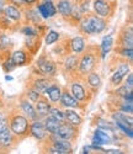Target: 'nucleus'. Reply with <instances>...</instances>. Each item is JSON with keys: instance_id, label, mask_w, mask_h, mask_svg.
I'll return each instance as SVG.
<instances>
[{"instance_id": "c9c22d12", "label": "nucleus", "mask_w": 133, "mask_h": 154, "mask_svg": "<svg viewBox=\"0 0 133 154\" xmlns=\"http://www.w3.org/2000/svg\"><path fill=\"white\" fill-rule=\"evenodd\" d=\"M119 111L123 112V113H128V115H132L133 112V104H129V102H123V104L119 106Z\"/></svg>"}, {"instance_id": "603ef678", "label": "nucleus", "mask_w": 133, "mask_h": 154, "mask_svg": "<svg viewBox=\"0 0 133 154\" xmlns=\"http://www.w3.org/2000/svg\"><path fill=\"white\" fill-rule=\"evenodd\" d=\"M5 79H6V80H12V76H9V75H6V76H5Z\"/></svg>"}, {"instance_id": "37998d69", "label": "nucleus", "mask_w": 133, "mask_h": 154, "mask_svg": "<svg viewBox=\"0 0 133 154\" xmlns=\"http://www.w3.org/2000/svg\"><path fill=\"white\" fill-rule=\"evenodd\" d=\"M22 33H23L25 36H29V37H31V36H37V31H36L35 29H32V27H25V29H22Z\"/></svg>"}, {"instance_id": "49530a36", "label": "nucleus", "mask_w": 133, "mask_h": 154, "mask_svg": "<svg viewBox=\"0 0 133 154\" xmlns=\"http://www.w3.org/2000/svg\"><path fill=\"white\" fill-rule=\"evenodd\" d=\"M123 99H125V101L126 102H129V104H133V93L132 91H128L125 96H123Z\"/></svg>"}, {"instance_id": "58836bf2", "label": "nucleus", "mask_w": 133, "mask_h": 154, "mask_svg": "<svg viewBox=\"0 0 133 154\" xmlns=\"http://www.w3.org/2000/svg\"><path fill=\"white\" fill-rule=\"evenodd\" d=\"M27 19H30L31 21L36 22V23H39V15L37 14L36 10H30L27 11Z\"/></svg>"}, {"instance_id": "3c124183", "label": "nucleus", "mask_w": 133, "mask_h": 154, "mask_svg": "<svg viewBox=\"0 0 133 154\" xmlns=\"http://www.w3.org/2000/svg\"><path fill=\"white\" fill-rule=\"evenodd\" d=\"M83 150H84L83 153H85V154H86V153H89V148H88V147H84V149H83Z\"/></svg>"}, {"instance_id": "864d4df0", "label": "nucleus", "mask_w": 133, "mask_h": 154, "mask_svg": "<svg viewBox=\"0 0 133 154\" xmlns=\"http://www.w3.org/2000/svg\"><path fill=\"white\" fill-rule=\"evenodd\" d=\"M0 105H2V101H0Z\"/></svg>"}, {"instance_id": "f3484780", "label": "nucleus", "mask_w": 133, "mask_h": 154, "mask_svg": "<svg viewBox=\"0 0 133 154\" xmlns=\"http://www.w3.org/2000/svg\"><path fill=\"white\" fill-rule=\"evenodd\" d=\"M51 84H52V82L48 78H38L33 83V89L37 90L39 94H46L47 89L51 86Z\"/></svg>"}, {"instance_id": "7ed1b4c3", "label": "nucleus", "mask_w": 133, "mask_h": 154, "mask_svg": "<svg viewBox=\"0 0 133 154\" xmlns=\"http://www.w3.org/2000/svg\"><path fill=\"white\" fill-rule=\"evenodd\" d=\"M37 68H38V70L41 72L43 75H47V76H53L56 74V72H57L56 64L53 63L51 59L46 58L45 56L38 58V60H37Z\"/></svg>"}, {"instance_id": "39448f33", "label": "nucleus", "mask_w": 133, "mask_h": 154, "mask_svg": "<svg viewBox=\"0 0 133 154\" xmlns=\"http://www.w3.org/2000/svg\"><path fill=\"white\" fill-rule=\"evenodd\" d=\"M62 138L64 139H68V140H72L75 134H76V130H75V126L68 123L66 121H63L60 122L59 125V128H58V132H57Z\"/></svg>"}, {"instance_id": "f03ea898", "label": "nucleus", "mask_w": 133, "mask_h": 154, "mask_svg": "<svg viewBox=\"0 0 133 154\" xmlns=\"http://www.w3.org/2000/svg\"><path fill=\"white\" fill-rule=\"evenodd\" d=\"M79 72L80 74L88 75L90 72H92V69L96 66V56L91 52H88L83 56V58L79 60Z\"/></svg>"}, {"instance_id": "ea45409f", "label": "nucleus", "mask_w": 133, "mask_h": 154, "mask_svg": "<svg viewBox=\"0 0 133 154\" xmlns=\"http://www.w3.org/2000/svg\"><path fill=\"white\" fill-rule=\"evenodd\" d=\"M3 67H4V69H5V72H11L12 69H14L16 66L14 64V62L11 60V58H9L6 62H4L3 63Z\"/></svg>"}, {"instance_id": "a18cd8bd", "label": "nucleus", "mask_w": 133, "mask_h": 154, "mask_svg": "<svg viewBox=\"0 0 133 154\" xmlns=\"http://www.w3.org/2000/svg\"><path fill=\"white\" fill-rule=\"evenodd\" d=\"M125 86H126L127 89H129V90H133V74H132V73L128 74V78H127V80H126Z\"/></svg>"}, {"instance_id": "2f4dec72", "label": "nucleus", "mask_w": 133, "mask_h": 154, "mask_svg": "<svg viewBox=\"0 0 133 154\" xmlns=\"http://www.w3.org/2000/svg\"><path fill=\"white\" fill-rule=\"evenodd\" d=\"M43 5H45V8H46V10H47V12H48V16H49V17H53V16L57 14V9H56L54 4H53L51 0H47V2H45Z\"/></svg>"}, {"instance_id": "9b49d317", "label": "nucleus", "mask_w": 133, "mask_h": 154, "mask_svg": "<svg viewBox=\"0 0 133 154\" xmlns=\"http://www.w3.org/2000/svg\"><path fill=\"white\" fill-rule=\"evenodd\" d=\"M59 101L62 102V105L65 106L66 109H69V107L75 109V107L79 106L78 100H76L72 94H69L68 91H63V93H62V95H60V100H59Z\"/></svg>"}, {"instance_id": "de8ad7c7", "label": "nucleus", "mask_w": 133, "mask_h": 154, "mask_svg": "<svg viewBox=\"0 0 133 154\" xmlns=\"http://www.w3.org/2000/svg\"><path fill=\"white\" fill-rule=\"evenodd\" d=\"M105 153H109V154H116L117 153V154H119V153H122V152L118 150V149L117 150L116 149H109V150H105Z\"/></svg>"}, {"instance_id": "8fccbe9b", "label": "nucleus", "mask_w": 133, "mask_h": 154, "mask_svg": "<svg viewBox=\"0 0 133 154\" xmlns=\"http://www.w3.org/2000/svg\"><path fill=\"white\" fill-rule=\"evenodd\" d=\"M12 3H16V5H19V6H21V5H25V3L22 2V0H11Z\"/></svg>"}, {"instance_id": "a211bd4d", "label": "nucleus", "mask_w": 133, "mask_h": 154, "mask_svg": "<svg viewBox=\"0 0 133 154\" xmlns=\"http://www.w3.org/2000/svg\"><path fill=\"white\" fill-rule=\"evenodd\" d=\"M46 94L48 95L49 100L52 102H58L60 100V95H62V89L57 85V84H51V86L47 89Z\"/></svg>"}, {"instance_id": "6ab92c4d", "label": "nucleus", "mask_w": 133, "mask_h": 154, "mask_svg": "<svg viewBox=\"0 0 133 154\" xmlns=\"http://www.w3.org/2000/svg\"><path fill=\"white\" fill-rule=\"evenodd\" d=\"M21 109L25 112V115L27 116L29 120H37V113L36 110L33 109V106L31 105V102H29V100H21Z\"/></svg>"}, {"instance_id": "79ce46f5", "label": "nucleus", "mask_w": 133, "mask_h": 154, "mask_svg": "<svg viewBox=\"0 0 133 154\" xmlns=\"http://www.w3.org/2000/svg\"><path fill=\"white\" fill-rule=\"evenodd\" d=\"M9 127V123H8V119L5 117L4 113H0V131L5 130V128Z\"/></svg>"}, {"instance_id": "bb28decb", "label": "nucleus", "mask_w": 133, "mask_h": 154, "mask_svg": "<svg viewBox=\"0 0 133 154\" xmlns=\"http://www.w3.org/2000/svg\"><path fill=\"white\" fill-rule=\"evenodd\" d=\"M80 29H82V31H83L84 33L94 35V30H92V26H91V23H90L88 16L80 20Z\"/></svg>"}, {"instance_id": "b1692460", "label": "nucleus", "mask_w": 133, "mask_h": 154, "mask_svg": "<svg viewBox=\"0 0 133 154\" xmlns=\"http://www.w3.org/2000/svg\"><path fill=\"white\" fill-rule=\"evenodd\" d=\"M78 64H79V58L76 56H69L68 58L65 59V62H64L65 69L69 70V72L75 70L78 68Z\"/></svg>"}, {"instance_id": "20e7f679", "label": "nucleus", "mask_w": 133, "mask_h": 154, "mask_svg": "<svg viewBox=\"0 0 133 154\" xmlns=\"http://www.w3.org/2000/svg\"><path fill=\"white\" fill-rule=\"evenodd\" d=\"M94 10L97 14V16H101V17H107L112 14V6L107 0H95Z\"/></svg>"}, {"instance_id": "e433bc0d", "label": "nucleus", "mask_w": 133, "mask_h": 154, "mask_svg": "<svg viewBox=\"0 0 133 154\" xmlns=\"http://www.w3.org/2000/svg\"><path fill=\"white\" fill-rule=\"evenodd\" d=\"M39 96H41V94H39L37 90H35V89H31V90L27 91V97H29V100L31 102H37Z\"/></svg>"}, {"instance_id": "7c9ffc66", "label": "nucleus", "mask_w": 133, "mask_h": 154, "mask_svg": "<svg viewBox=\"0 0 133 154\" xmlns=\"http://www.w3.org/2000/svg\"><path fill=\"white\" fill-rule=\"evenodd\" d=\"M69 16H70L74 21H80V20L83 19V12H82L80 8H78V6H73Z\"/></svg>"}, {"instance_id": "412c9836", "label": "nucleus", "mask_w": 133, "mask_h": 154, "mask_svg": "<svg viewBox=\"0 0 133 154\" xmlns=\"http://www.w3.org/2000/svg\"><path fill=\"white\" fill-rule=\"evenodd\" d=\"M4 14H5V16H6L8 19L15 20V21H17V20L21 19V12H20V10H19L16 6H12V5H8V6H5V9H4Z\"/></svg>"}, {"instance_id": "cd10ccee", "label": "nucleus", "mask_w": 133, "mask_h": 154, "mask_svg": "<svg viewBox=\"0 0 133 154\" xmlns=\"http://www.w3.org/2000/svg\"><path fill=\"white\" fill-rule=\"evenodd\" d=\"M96 125L99 128H101V130H109L111 132L115 131V127L112 125V122H109V121H106L104 119H97L96 120Z\"/></svg>"}, {"instance_id": "423d86ee", "label": "nucleus", "mask_w": 133, "mask_h": 154, "mask_svg": "<svg viewBox=\"0 0 133 154\" xmlns=\"http://www.w3.org/2000/svg\"><path fill=\"white\" fill-rule=\"evenodd\" d=\"M29 128H30V134L32 137H35L36 139H38V140L43 139L47 134V131H46L43 123L41 121H38V120H33V122L30 125Z\"/></svg>"}, {"instance_id": "1a4fd4ad", "label": "nucleus", "mask_w": 133, "mask_h": 154, "mask_svg": "<svg viewBox=\"0 0 133 154\" xmlns=\"http://www.w3.org/2000/svg\"><path fill=\"white\" fill-rule=\"evenodd\" d=\"M72 95L78 100V101H85L88 99L86 96V91H85V89L84 86L80 84V83H78V82H74L72 84Z\"/></svg>"}, {"instance_id": "f257e3e1", "label": "nucleus", "mask_w": 133, "mask_h": 154, "mask_svg": "<svg viewBox=\"0 0 133 154\" xmlns=\"http://www.w3.org/2000/svg\"><path fill=\"white\" fill-rule=\"evenodd\" d=\"M29 127H30L29 119L22 116V115H15L10 120V131L15 136L25 137L29 133Z\"/></svg>"}, {"instance_id": "09e8293b", "label": "nucleus", "mask_w": 133, "mask_h": 154, "mask_svg": "<svg viewBox=\"0 0 133 154\" xmlns=\"http://www.w3.org/2000/svg\"><path fill=\"white\" fill-rule=\"evenodd\" d=\"M22 2H23L25 4H29V5H31V4H35V3H37L38 0H22Z\"/></svg>"}, {"instance_id": "0eeeda50", "label": "nucleus", "mask_w": 133, "mask_h": 154, "mask_svg": "<svg viewBox=\"0 0 133 154\" xmlns=\"http://www.w3.org/2000/svg\"><path fill=\"white\" fill-rule=\"evenodd\" d=\"M128 73H129V66L127 63H122L121 66H119L115 70V73L112 74V76H111V84L119 85V84H121V82H122V79L125 78Z\"/></svg>"}, {"instance_id": "72a5a7b5", "label": "nucleus", "mask_w": 133, "mask_h": 154, "mask_svg": "<svg viewBox=\"0 0 133 154\" xmlns=\"http://www.w3.org/2000/svg\"><path fill=\"white\" fill-rule=\"evenodd\" d=\"M72 150H68V149H64L62 147H58V146H54V144H52L49 148H48V153L51 154H68L70 153Z\"/></svg>"}, {"instance_id": "dca6fc26", "label": "nucleus", "mask_w": 133, "mask_h": 154, "mask_svg": "<svg viewBox=\"0 0 133 154\" xmlns=\"http://www.w3.org/2000/svg\"><path fill=\"white\" fill-rule=\"evenodd\" d=\"M72 8H73V4L70 0H59L56 9L58 10V12L63 17H68L70 15Z\"/></svg>"}, {"instance_id": "473e14b6", "label": "nucleus", "mask_w": 133, "mask_h": 154, "mask_svg": "<svg viewBox=\"0 0 133 154\" xmlns=\"http://www.w3.org/2000/svg\"><path fill=\"white\" fill-rule=\"evenodd\" d=\"M10 47H11V40H10L8 36L2 35V36H0V49H2V51H6Z\"/></svg>"}, {"instance_id": "c756f323", "label": "nucleus", "mask_w": 133, "mask_h": 154, "mask_svg": "<svg viewBox=\"0 0 133 154\" xmlns=\"http://www.w3.org/2000/svg\"><path fill=\"white\" fill-rule=\"evenodd\" d=\"M49 115L52 117H54L56 120H58L59 122H63L64 121V112L60 110V109H57V107H53L49 110Z\"/></svg>"}, {"instance_id": "4be33fe9", "label": "nucleus", "mask_w": 133, "mask_h": 154, "mask_svg": "<svg viewBox=\"0 0 133 154\" xmlns=\"http://www.w3.org/2000/svg\"><path fill=\"white\" fill-rule=\"evenodd\" d=\"M11 60L14 62V64L17 67V66H23L27 62V56L23 51H15L14 53L11 56Z\"/></svg>"}, {"instance_id": "aec40b11", "label": "nucleus", "mask_w": 133, "mask_h": 154, "mask_svg": "<svg viewBox=\"0 0 133 154\" xmlns=\"http://www.w3.org/2000/svg\"><path fill=\"white\" fill-rule=\"evenodd\" d=\"M70 48L74 53L79 54V53H82L83 51L85 49V40L83 37L80 36H78V37H74L73 40L70 41Z\"/></svg>"}, {"instance_id": "4c0bfd02", "label": "nucleus", "mask_w": 133, "mask_h": 154, "mask_svg": "<svg viewBox=\"0 0 133 154\" xmlns=\"http://www.w3.org/2000/svg\"><path fill=\"white\" fill-rule=\"evenodd\" d=\"M119 54L125 58H128L129 60H132V56H133V49L132 48H125L122 47V49L119 51Z\"/></svg>"}, {"instance_id": "ddd939ff", "label": "nucleus", "mask_w": 133, "mask_h": 154, "mask_svg": "<svg viewBox=\"0 0 133 154\" xmlns=\"http://www.w3.org/2000/svg\"><path fill=\"white\" fill-rule=\"evenodd\" d=\"M111 142V137L104 132L101 128L95 131V134H94V138H92V143L94 144H97V146H102V144H107Z\"/></svg>"}, {"instance_id": "4468645a", "label": "nucleus", "mask_w": 133, "mask_h": 154, "mask_svg": "<svg viewBox=\"0 0 133 154\" xmlns=\"http://www.w3.org/2000/svg\"><path fill=\"white\" fill-rule=\"evenodd\" d=\"M64 121H66L68 123H70V125H73L75 127H78L79 125H82V122H83L82 117L79 116L75 111L68 110V109L64 111Z\"/></svg>"}, {"instance_id": "a19ab883", "label": "nucleus", "mask_w": 133, "mask_h": 154, "mask_svg": "<svg viewBox=\"0 0 133 154\" xmlns=\"http://www.w3.org/2000/svg\"><path fill=\"white\" fill-rule=\"evenodd\" d=\"M37 11H38V14H41V16H42L43 19H49L48 12H47V10H46L43 3H42V4H39V5L37 6Z\"/></svg>"}, {"instance_id": "2eb2a0df", "label": "nucleus", "mask_w": 133, "mask_h": 154, "mask_svg": "<svg viewBox=\"0 0 133 154\" xmlns=\"http://www.w3.org/2000/svg\"><path fill=\"white\" fill-rule=\"evenodd\" d=\"M51 106L48 104L47 100H37V105H36V113L37 117H46L49 115Z\"/></svg>"}, {"instance_id": "a878e982", "label": "nucleus", "mask_w": 133, "mask_h": 154, "mask_svg": "<svg viewBox=\"0 0 133 154\" xmlns=\"http://www.w3.org/2000/svg\"><path fill=\"white\" fill-rule=\"evenodd\" d=\"M88 83L91 88H99L100 84H101V79H100V76L97 73H92L90 72L88 74Z\"/></svg>"}, {"instance_id": "f704fd0d", "label": "nucleus", "mask_w": 133, "mask_h": 154, "mask_svg": "<svg viewBox=\"0 0 133 154\" xmlns=\"http://www.w3.org/2000/svg\"><path fill=\"white\" fill-rule=\"evenodd\" d=\"M115 123H116V126H117L118 128H121V130H122L126 134H128V137H129V138H132V137H133V133H132V127H129V126H127V125H125V123H122V122H118V121H115Z\"/></svg>"}, {"instance_id": "5701e85b", "label": "nucleus", "mask_w": 133, "mask_h": 154, "mask_svg": "<svg viewBox=\"0 0 133 154\" xmlns=\"http://www.w3.org/2000/svg\"><path fill=\"white\" fill-rule=\"evenodd\" d=\"M112 45H113L112 36H107V37L104 38L102 43H101V58H105L106 57V54H107L110 51H111Z\"/></svg>"}, {"instance_id": "c85d7f7f", "label": "nucleus", "mask_w": 133, "mask_h": 154, "mask_svg": "<svg viewBox=\"0 0 133 154\" xmlns=\"http://www.w3.org/2000/svg\"><path fill=\"white\" fill-rule=\"evenodd\" d=\"M59 37H60V35L57 31H49L46 36L45 42H46V45H53L54 42H57L59 40Z\"/></svg>"}, {"instance_id": "f8f14e48", "label": "nucleus", "mask_w": 133, "mask_h": 154, "mask_svg": "<svg viewBox=\"0 0 133 154\" xmlns=\"http://www.w3.org/2000/svg\"><path fill=\"white\" fill-rule=\"evenodd\" d=\"M59 125L60 122L58 120H56L54 117H52L51 115L49 116H46L45 117V122H43V126L46 128V131L51 134V133H57L58 132V128H59Z\"/></svg>"}, {"instance_id": "393cba45", "label": "nucleus", "mask_w": 133, "mask_h": 154, "mask_svg": "<svg viewBox=\"0 0 133 154\" xmlns=\"http://www.w3.org/2000/svg\"><path fill=\"white\" fill-rule=\"evenodd\" d=\"M112 117H113L115 121L122 122V123H125V125H127V126H129V127H132V125H133V120H132V117H127V115L123 113V112H121V111L117 112V113H113V115H112Z\"/></svg>"}, {"instance_id": "c03bdc74", "label": "nucleus", "mask_w": 133, "mask_h": 154, "mask_svg": "<svg viewBox=\"0 0 133 154\" xmlns=\"http://www.w3.org/2000/svg\"><path fill=\"white\" fill-rule=\"evenodd\" d=\"M128 91H132V90H129V89H127V88H126V86L123 85V86H121V88L116 89V91H115V93H116V94H117L118 96L123 97V96H125V95H126V94H127Z\"/></svg>"}, {"instance_id": "9d476101", "label": "nucleus", "mask_w": 133, "mask_h": 154, "mask_svg": "<svg viewBox=\"0 0 133 154\" xmlns=\"http://www.w3.org/2000/svg\"><path fill=\"white\" fill-rule=\"evenodd\" d=\"M14 140V133L10 131V128H5V130L0 131V146L3 148H10Z\"/></svg>"}, {"instance_id": "6e6552de", "label": "nucleus", "mask_w": 133, "mask_h": 154, "mask_svg": "<svg viewBox=\"0 0 133 154\" xmlns=\"http://www.w3.org/2000/svg\"><path fill=\"white\" fill-rule=\"evenodd\" d=\"M91 26H92V30H94V33H100L102 32L105 29H106V21L101 17V16H97V15H90L88 16Z\"/></svg>"}]
</instances>
